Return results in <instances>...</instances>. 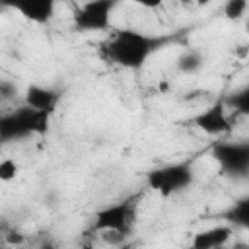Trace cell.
<instances>
[{
	"label": "cell",
	"instance_id": "6da1fadb",
	"mask_svg": "<svg viewBox=\"0 0 249 249\" xmlns=\"http://www.w3.org/2000/svg\"><path fill=\"white\" fill-rule=\"evenodd\" d=\"M177 35H150L138 29L124 27V29L113 31L99 45V54L105 62L113 66L138 70L152 58L154 53L173 43Z\"/></svg>",
	"mask_w": 249,
	"mask_h": 249
},
{
	"label": "cell",
	"instance_id": "7a4b0ae2",
	"mask_svg": "<svg viewBox=\"0 0 249 249\" xmlns=\"http://www.w3.org/2000/svg\"><path fill=\"white\" fill-rule=\"evenodd\" d=\"M51 113L35 111L27 105L0 113V144L21 140L33 134H45L49 130Z\"/></svg>",
	"mask_w": 249,
	"mask_h": 249
},
{
	"label": "cell",
	"instance_id": "3957f363",
	"mask_svg": "<svg viewBox=\"0 0 249 249\" xmlns=\"http://www.w3.org/2000/svg\"><path fill=\"white\" fill-rule=\"evenodd\" d=\"M136 216H138L136 196L126 198V200H119L115 204H107L93 214L91 231H95V233L119 231L126 237H130L134 231V226H136Z\"/></svg>",
	"mask_w": 249,
	"mask_h": 249
},
{
	"label": "cell",
	"instance_id": "277c9868",
	"mask_svg": "<svg viewBox=\"0 0 249 249\" xmlns=\"http://www.w3.org/2000/svg\"><path fill=\"white\" fill-rule=\"evenodd\" d=\"M144 179H146V185L158 195L171 196L193 185L195 169L189 161H175V163H165L146 171Z\"/></svg>",
	"mask_w": 249,
	"mask_h": 249
},
{
	"label": "cell",
	"instance_id": "5b68a950",
	"mask_svg": "<svg viewBox=\"0 0 249 249\" xmlns=\"http://www.w3.org/2000/svg\"><path fill=\"white\" fill-rule=\"evenodd\" d=\"M212 156L226 175L233 179L247 177L249 173V144L247 142L220 140L212 146Z\"/></svg>",
	"mask_w": 249,
	"mask_h": 249
},
{
	"label": "cell",
	"instance_id": "8992f818",
	"mask_svg": "<svg viewBox=\"0 0 249 249\" xmlns=\"http://www.w3.org/2000/svg\"><path fill=\"white\" fill-rule=\"evenodd\" d=\"M117 2L113 0H93L86 2L76 8L72 21L74 27L82 33L89 31H107L111 27V14L115 10Z\"/></svg>",
	"mask_w": 249,
	"mask_h": 249
},
{
	"label": "cell",
	"instance_id": "52a82bcc",
	"mask_svg": "<svg viewBox=\"0 0 249 249\" xmlns=\"http://www.w3.org/2000/svg\"><path fill=\"white\" fill-rule=\"evenodd\" d=\"M193 123L196 128H200L202 132H206L210 136H224V134H230L233 128L231 119L228 117V111H226L222 99H218L216 103H212L210 107H206L204 111L195 115Z\"/></svg>",
	"mask_w": 249,
	"mask_h": 249
},
{
	"label": "cell",
	"instance_id": "ba28073f",
	"mask_svg": "<svg viewBox=\"0 0 249 249\" xmlns=\"http://www.w3.org/2000/svg\"><path fill=\"white\" fill-rule=\"evenodd\" d=\"M62 99V93L54 88L49 86H41V84H29L23 91V105L35 109V111H43V113H54V109L58 107Z\"/></svg>",
	"mask_w": 249,
	"mask_h": 249
},
{
	"label": "cell",
	"instance_id": "9c48e42d",
	"mask_svg": "<svg viewBox=\"0 0 249 249\" xmlns=\"http://www.w3.org/2000/svg\"><path fill=\"white\" fill-rule=\"evenodd\" d=\"M233 228L228 224H218L206 230H200L191 239V249H220L231 239Z\"/></svg>",
	"mask_w": 249,
	"mask_h": 249
},
{
	"label": "cell",
	"instance_id": "30bf717a",
	"mask_svg": "<svg viewBox=\"0 0 249 249\" xmlns=\"http://www.w3.org/2000/svg\"><path fill=\"white\" fill-rule=\"evenodd\" d=\"M16 10L33 23H49L54 18V2L53 0H35L27 4L16 6Z\"/></svg>",
	"mask_w": 249,
	"mask_h": 249
},
{
	"label": "cell",
	"instance_id": "8fae6325",
	"mask_svg": "<svg viewBox=\"0 0 249 249\" xmlns=\"http://www.w3.org/2000/svg\"><path fill=\"white\" fill-rule=\"evenodd\" d=\"M224 220L228 222V226H237V228H247L249 226V198H241L237 202H233L224 214Z\"/></svg>",
	"mask_w": 249,
	"mask_h": 249
},
{
	"label": "cell",
	"instance_id": "7c38bea8",
	"mask_svg": "<svg viewBox=\"0 0 249 249\" xmlns=\"http://www.w3.org/2000/svg\"><path fill=\"white\" fill-rule=\"evenodd\" d=\"M226 109H233L235 115H249V88H241L237 91H233L231 95H228L226 99H222Z\"/></svg>",
	"mask_w": 249,
	"mask_h": 249
},
{
	"label": "cell",
	"instance_id": "4fadbf2b",
	"mask_svg": "<svg viewBox=\"0 0 249 249\" xmlns=\"http://www.w3.org/2000/svg\"><path fill=\"white\" fill-rule=\"evenodd\" d=\"M204 66V56L198 51H185L179 58H177V70L183 74H195Z\"/></svg>",
	"mask_w": 249,
	"mask_h": 249
},
{
	"label": "cell",
	"instance_id": "5bb4252c",
	"mask_svg": "<svg viewBox=\"0 0 249 249\" xmlns=\"http://www.w3.org/2000/svg\"><path fill=\"white\" fill-rule=\"evenodd\" d=\"M18 173H19V165H18L16 160H12V158L0 160V181H2V183L14 181V179L18 177Z\"/></svg>",
	"mask_w": 249,
	"mask_h": 249
},
{
	"label": "cell",
	"instance_id": "9a60e30c",
	"mask_svg": "<svg viewBox=\"0 0 249 249\" xmlns=\"http://www.w3.org/2000/svg\"><path fill=\"white\" fill-rule=\"evenodd\" d=\"M247 12V2L245 0H228L224 4V16L228 19H239Z\"/></svg>",
	"mask_w": 249,
	"mask_h": 249
},
{
	"label": "cell",
	"instance_id": "2e32d148",
	"mask_svg": "<svg viewBox=\"0 0 249 249\" xmlns=\"http://www.w3.org/2000/svg\"><path fill=\"white\" fill-rule=\"evenodd\" d=\"M16 97H18V86L8 78H0V103L14 101Z\"/></svg>",
	"mask_w": 249,
	"mask_h": 249
},
{
	"label": "cell",
	"instance_id": "e0dca14e",
	"mask_svg": "<svg viewBox=\"0 0 249 249\" xmlns=\"http://www.w3.org/2000/svg\"><path fill=\"white\" fill-rule=\"evenodd\" d=\"M99 237H101V241H103V243L113 245V247H121L124 241H128V237H126V235H123V233H119V231H101V233H99Z\"/></svg>",
	"mask_w": 249,
	"mask_h": 249
},
{
	"label": "cell",
	"instance_id": "ac0fdd59",
	"mask_svg": "<svg viewBox=\"0 0 249 249\" xmlns=\"http://www.w3.org/2000/svg\"><path fill=\"white\" fill-rule=\"evenodd\" d=\"M82 249H95V245H93V239H89V237H86L84 241H82V245H80Z\"/></svg>",
	"mask_w": 249,
	"mask_h": 249
},
{
	"label": "cell",
	"instance_id": "d6986e66",
	"mask_svg": "<svg viewBox=\"0 0 249 249\" xmlns=\"http://www.w3.org/2000/svg\"><path fill=\"white\" fill-rule=\"evenodd\" d=\"M8 241H10V243H21V241H23V237H21V235H18V233L14 235V231H12V233L8 235Z\"/></svg>",
	"mask_w": 249,
	"mask_h": 249
},
{
	"label": "cell",
	"instance_id": "ffe728a7",
	"mask_svg": "<svg viewBox=\"0 0 249 249\" xmlns=\"http://www.w3.org/2000/svg\"><path fill=\"white\" fill-rule=\"evenodd\" d=\"M39 249H56V245H54L53 241H45V243H43Z\"/></svg>",
	"mask_w": 249,
	"mask_h": 249
}]
</instances>
